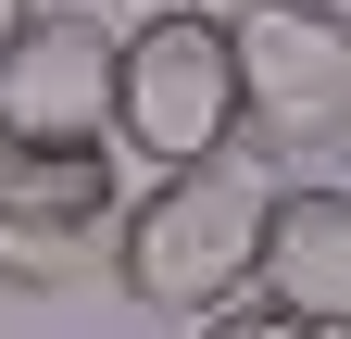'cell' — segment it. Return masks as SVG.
Wrapping results in <instances>:
<instances>
[{
  "mask_svg": "<svg viewBox=\"0 0 351 339\" xmlns=\"http://www.w3.org/2000/svg\"><path fill=\"white\" fill-rule=\"evenodd\" d=\"M263 201H276V176L239 163V151L151 176L138 201H125V226H113V289H125V302H151V314H189V327L226 314V302H251Z\"/></svg>",
  "mask_w": 351,
  "mask_h": 339,
  "instance_id": "1",
  "label": "cell"
},
{
  "mask_svg": "<svg viewBox=\"0 0 351 339\" xmlns=\"http://www.w3.org/2000/svg\"><path fill=\"white\" fill-rule=\"evenodd\" d=\"M113 151L138 163H213L239 151V38L201 0H163L113 38Z\"/></svg>",
  "mask_w": 351,
  "mask_h": 339,
  "instance_id": "2",
  "label": "cell"
},
{
  "mask_svg": "<svg viewBox=\"0 0 351 339\" xmlns=\"http://www.w3.org/2000/svg\"><path fill=\"white\" fill-rule=\"evenodd\" d=\"M239 38V126L276 151H314L351 126V13L339 0H251L226 13Z\"/></svg>",
  "mask_w": 351,
  "mask_h": 339,
  "instance_id": "3",
  "label": "cell"
},
{
  "mask_svg": "<svg viewBox=\"0 0 351 339\" xmlns=\"http://www.w3.org/2000/svg\"><path fill=\"white\" fill-rule=\"evenodd\" d=\"M113 38L75 0H38L0 51V151H113Z\"/></svg>",
  "mask_w": 351,
  "mask_h": 339,
  "instance_id": "4",
  "label": "cell"
},
{
  "mask_svg": "<svg viewBox=\"0 0 351 339\" xmlns=\"http://www.w3.org/2000/svg\"><path fill=\"white\" fill-rule=\"evenodd\" d=\"M125 226L113 151H0V289H51Z\"/></svg>",
  "mask_w": 351,
  "mask_h": 339,
  "instance_id": "5",
  "label": "cell"
},
{
  "mask_svg": "<svg viewBox=\"0 0 351 339\" xmlns=\"http://www.w3.org/2000/svg\"><path fill=\"white\" fill-rule=\"evenodd\" d=\"M251 302H276L301 327H351V189L314 176V189H276L263 201V251H251Z\"/></svg>",
  "mask_w": 351,
  "mask_h": 339,
  "instance_id": "6",
  "label": "cell"
},
{
  "mask_svg": "<svg viewBox=\"0 0 351 339\" xmlns=\"http://www.w3.org/2000/svg\"><path fill=\"white\" fill-rule=\"evenodd\" d=\"M201 339H326V327H301L276 302H226V314H201Z\"/></svg>",
  "mask_w": 351,
  "mask_h": 339,
  "instance_id": "7",
  "label": "cell"
},
{
  "mask_svg": "<svg viewBox=\"0 0 351 339\" xmlns=\"http://www.w3.org/2000/svg\"><path fill=\"white\" fill-rule=\"evenodd\" d=\"M25 13H38V0H0V51H13V38H25Z\"/></svg>",
  "mask_w": 351,
  "mask_h": 339,
  "instance_id": "8",
  "label": "cell"
},
{
  "mask_svg": "<svg viewBox=\"0 0 351 339\" xmlns=\"http://www.w3.org/2000/svg\"><path fill=\"white\" fill-rule=\"evenodd\" d=\"M339 339H351V327H339Z\"/></svg>",
  "mask_w": 351,
  "mask_h": 339,
  "instance_id": "9",
  "label": "cell"
}]
</instances>
